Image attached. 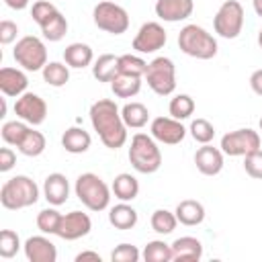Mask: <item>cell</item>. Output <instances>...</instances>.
<instances>
[{"label":"cell","mask_w":262,"mask_h":262,"mask_svg":"<svg viewBox=\"0 0 262 262\" xmlns=\"http://www.w3.org/2000/svg\"><path fill=\"white\" fill-rule=\"evenodd\" d=\"M90 123L100 141L108 149H119L127 141V125L121 117V108L111 98H100L90 106Z\"/></svg>","instance_id":"obj_1"},{"label":"cell","mask_w":262,"mask_h":262,"mask_svg":"<svg viewBox=\"0 0 262 262\" xmlns=\"http://www.w3.org/2000/svg\"><path fill=\"white\" fill-rule=\"evenodd\" d=\"M39 201V186L33 178L25 174H16L8 178L0 188V203L8 211H18L33 207Z\"/></svg>","instance_id":"obj_2"},{"label":"cell","mask_w":262,"mask_h":262,"mask_svg":"<svg viewBox=\"0 0 262 262\" xmlns=\"http://www.w3.org/2000/svg\"><path fill=\"white\" fill-rule=\"evenodd\" d=\"M74 192L78 196V201L88 209V211H104L108 209V203H111V188L108 184L94 172H84L76 178V184H74Z\"/></svg>","instance_id":"obj_3"},{"label":"cell","mask_w":262,"mask_h":262,"mask_svg":"<svg viewBox=\"0 0 262 262\" xmlns=\"http://www.w3.org/2000/svg\"><path fill=\"white\" fill-rule=\"evenodd\" d=\"M178 47L194 59H211L217 55V39L199 25H184L178 33Z\"/></svg>","instance_id":"obj_4"},{"label":"cell","mask_w":262,"mask_h":262,"mask_svg":"<svg viewBox=\"0 0 262 262\" xmlns=\"http://www.w3.org/2000/svg\"><path fill=\"white\" fill-rule=\"evenodd\" d=\"M129 162L139 174H154L162 166V151L156 139L147 133H135L129 145Z\"/></svg>","instance_id":"obj_5"},{"label":"cell","mask_w":262,"mask_h":262,"mask_svg":"<svg viewBox=\"0 0 262 262\" xmlns=\"http://www.w3.org/2000/svg\"><path fill=\"white\" fill-rule=\"evenodd\" d=\"M31 16L33 20L39 25L43 37L47 41H61L68 33V20L66 16L57 10L55 4L47 2V0H37L33 2V8H31Z\"/></svg>","instance_id":"obj_6"},{"label":"cell","mask_w":262,"mask_h":262,"mask_svg":"<svg viewBox=\"0 0 262 262\" xmlns=\"http://www.w3.org/2000/svg\"><path fill=\"white\" fill-rule=\"evenodd\" d=\"M14 61L27 72H41L47 66V47L35 35H25L12 49Z\"/></svg>","instance_id":"obj_7"},{"label":"cell","mask_w":262,"mask_h":262,"mask_svg":"<svg viewBox=\"0 0 262 262\" xmlns=\"http://www.w3.org/2000/svg\"><path fill=\"white\" fill-rule=\"evenodd\" d=\"M143 78L158 96H170L176 90V66L170 57H154L147 63V72Z\"/></svg>","instance_id":"obj_8"},{"label":"cell","mask_w":262,"mask_h":262,"mask_svg":"<svg viewBox=\"0 0 262 262\" xmlns=\"http://www.w3.org/2000/svg\"><path fill=\"white\" fill-rule=\"evenodd\" d=\"M92 20L100 31L111 33V35H123L129 29L127 10L119 4H115V2H108V0H102L94 6Z\"/></svg>","instance_id":"obj_9"},{"label":"cell","mask_w":262,"mask_h":262,"mask_svg":"<svg viewBox=\"0 0 262 262\" xmlns=\"http://www.w3.org/2000/svg\"><path fill=\"white\" fill-rule=\"evenodd\" d=\"M244 27V6L237 0H225L213 16V29L223 39H235Z\"/></svg>","instance_id":"obj_10"},{"label":"cell","mask_w":262,"mask_h":262,"mask_svg":"<svg viewBox=\"0 0 262 262\" xmlns=\"http://www.w3.org/2000/svg\"><path fill=\"white\" fill-rule=\"evenodd\" d=\"M219 147L229 158H244V156L260 149V133L250 127L229 131L221 137Z\"/></svg>","instance_id":"obj_11"},{"label":"cell","mask_w":262,"mask_h":262,"mask_svg":"<svg viewBox=\"0 0 262 262\" xmlns=\"http://www.w3.org/2000/svg\"><path fill=\"white\" fill-rule=\"evenodd\" d=\"M14 113L20 121L37 127L47 119V102L35 92H25L14 100Z\"/></svg>","instance_id":"obj_12"},{"label":"cell","mask_w":262,"mask_h":262,"mask_svg":"<svg viewBox=\"0 0 262 262\" xmlns=\"http://www.w3.org/2000/svg\"><path fill=\"white\" fill-rule=\"evenodd\" d=\"M166 41H168V35L164 27L156 20H149V23H143L137 35L133 37V49L137 53H156L166 45Z\"/></svg>","instance_id":"obj_13"},{"label":"cell","mask_w":262,"mask_h":262,"mask_svg":"<svg viewBox=\"0 0 262 262\" xmlns=\"http://www.w3.org/2000/svg\"><path fill=\"white\" fill-rule=\"evenodd\" d=\"M92 229V219L88 213L84 211H70L66 215H61L59 227L55 231L57 237L66 239V242H76L80 237H86Z\"/></svg>","instance_id":"obj_14"},{"label":"cell","mask_w":262,"mask_h":262,"mask_svg":"<svg viewBox=\"0 0 262 262\" xmlns=\"http://www.w3.org/2000/svg\"><path fill=\"white\" fill-rule=\"evenodd\" d=\"M149 135L164 145H176L186 137V127L174 117H156L149 125Z\"/></svg>","instance_id":"obj_15"},{"label":"cell","mask_w":262,"mask_h":262,"mask_svg":"<svg viewBox=\"0 0 262 262\" xmlns=\"http://www.w3.org/2000/svg\"><path fill=\"white\" fill-rule=\"evenodd\" d=\"M154 10H156V16L164 23H180L192 14L194 2L192 0H158Z\"/></svg>","instance_id":"obj_16"},{"label":"cell","mask_w":262,"mask_h":262,"mask_svg":"<svg viewBox=\"0 0 262 262\" xmlns=\"http://www.w3.org/2000/svg\"><path fill=\"white\" fill-rule=\"evenodd\" d=\"M23 250L29 262H55L57 260V248L45 235H31L23 244Z\"/></svg>","instance_id":"obj_17"},{"label":"cell","mask_w":262,"mask_h":262,"mask_svg":"<svg viewBox=\"0 0 262 262\" xmlns=\"http://www.w3.org/2000/svg\"><path fill=\"white\" fill-rule=\"evenodd\" d=\"M223 151L221 147H213L211 143H203V147L196 149L194 154V164L196 170L205 176H217L223 170Z\"/></svg>","instance_id":"obj_18"},{"label":"cell","mask_w":262,"mask_h":262,"mask_svg":"<svg viewBox=\"0 0 262 262\" xmlns=\"http://www.w3.org/2000/svg\"><path fill=\"white\" fill-rule=\"evenodd\" d=\"M27 86H29V78L23 70L8 68V66L0 70V90L4 96L18 98L20 94L27 92Z\"/></svg>","instance_id":"obj_19"},{"label":"cell","mask_w":262,"mask_h":262,"mask_svg":"<svg viewBox=\"0 0 262 262\" xmlns=\"http://www.w3.org/2000/svg\"><path fill=\"white\" fill-rule=\"evenodd\" d=\"M43 196L53 207L63 205L68 201V196H70V182H68L66 174H61V172L49 174L45 178V182H43Z\"/></svg>","instance_id":"obj_20"},{"label":"cell","mask_w":262,"mask_h":262,"mask_svg":"<svg viewBox=\"0 0 262 262\" xmlns=\"http://www.w3.org/2000/svg\"><path fill=\"white\" fill-rule=\"evenodd\" d=\"M170 246H172V262H196L203 258V244L192 235L176 237Z\"/></svg>","instance_id":"obj_21"},{"label":"cell","mask_w":262,"mask_h":262,"mask_svg":"<svg viewBox=\"0 0 262 262\" xmlns=\"http://www.w3.org/2000/svg\"><path fill=\"white\" fill-rule=\"evenodd\" d=\"M176 219L178 223L186 225V227H194V225H201L205 221V207L203 203L194 201V199H184L176 205Z\"/></svg>","instance_id":"obj_22"},{"label":"cell","mask_w":262,"mask_h":262,"mask_svg":"<svg viewBox=\"0 0 262 262\" xmlns=\"http://www.w3.org/2000/svg\"><path fill=\"white\" fill-rule=\"evenodd\" d=\"M137 219H139L137 211L129 203H125V201H121L119 205H115V207L108 209V223L115 229H121V231L133 229L137 225Z\"/></svg>","instance_id":"obj_23"},{"label":"cell","mask_w":262,"mask_h":262,"mask_svg":"<svg viewBox=\"0 0 262 262\" xmlns=\"http://www.w3.org/2000/svg\"><path fill=\"white\" fill-rule=\"evenodd\" d=\"M63 61L70 66V68H76V70H82V68H88L92 61H94V53H92V47L88 43H70L66 49H63Z\"/></svg>","instance_id":"obj_24"},{"label":"cell","mask_w":262,"mask_h":262,"mask_svg":"<svg viewBox=\"0 0 262 262\" xmlns=\"http://www.w3.org/2000/svg\"><path fill=\"white\" fill-rule=\"evenodd\" d=\"M111 190H113L115 199L129 203L133 199H137V194H139V180L129 172H121V174L115 176V180L111 184Z\"/></svg>","instance_id":"obj_25"},{"label":"cell","mask_w":262,"mask_h":262,"mask_svg":"<svg viewBox=\"0 0 262 262\" xmlns=\"http://www.w3.org/2000/svg\"><path fill=\"white\" fill-rule=\"evenodd\" d=\"M90 143H92V137L82 127H70L61 135V145L70 154H84L90 149Z\"/></svg>","instance_id":"obj_26"},{"label":"cell","mask_w":262,"mask_h":262,"mask_svg":"<svg viewBox=\"0 0 262 262\" xmlns=\"http://www.w3.org/2000/svg\"><path fill=\"white\" fill-rule=\"evenodd\" d=\"M117 74H119V55L102 53V55H98V59H94L92 76L98 82H113V78Z\"/></svg>","instance_id":"obj_27"},{"label":"cell","mask_w":262,"mask_h":262,"mask_svg":"<svg viewBox=\"0 0 262 262\" xmlns=\"http://www.w3.org/2000/svg\"><path fill=\"white\" fill-rule=\"evenodd\" d=\"M111 90L119 98H133L141 90V78L137 76H127V74H117L111 82Z\"/></svg>","instance_id":"obj_28"},{"label":"cell","mask_w":262,"mask_h":262,"mask_svg":"<svg viewBox=\"0 0 262 262\" xmlns=\"http://www.w3.org/2000/svg\"><path fill=\"white\" fill-rule=\"evenodd\" d=\"M121 117H123L127 129H141L149 121V111L141 102H127L121 108Z\"/></svg>","instance_id":"obj_29"},{"label":"cell","mask_w":262,"mask_h":262,"mask_svg":"<svg viewBox=\"0 0 262 262\" xmlns=\"http://www.w3.org/2000/svg\"><path fill=\"white\" fill-rule=\"evenodd\" d=\"M45 147H47L45 135H43L41 131L33 129V127L27 131V135L23 137V141L16 145V149H18L23 156H27V158H37V156H41V154L45 151Z\"/></svg>","instance_id":"obj_30"},{"label":"cell","mask_w":262,"mask_h":262,"mask_svg":"<svg viewBox=\"0 0 262 262\" xmlns=\"http://www.w3.org/2000/svg\"><path fill=\"white\" fill-rule=\"evenodd\" d=\"M41 74H43V80L49 86L61 88L70 80V66L68 63H61V61H47V66L41 70Z\"/></svg>","instance_id":"obj_31"},{"label":"cell","mask_w":262,"mask_h":262,"mask_svg":"<svg viewBox=\"0 0 262 262\" xmlns=\"http://www.w3.org/2000/svg\"><path fill=\"white\" fill-rule=\"evenodd\" d=\"M149 223H151V229H154L156 233L168 235V233H172V231L176 229L178 219H176V213H172V211H168V209H156V211L151 213Z\"/></svg>","instance_id":"obj_32"},{"label":"cell","mask_w":262,"mask_h":262,"mask_svg":"<svg viewBox=\"0 0 262 262\" xmlns=\"http://www.w3.org/2000/svg\"><path fill=\"white\" fill-rule=\"evenodd\" d=\"M141 258L145 262H170L172 260V246L162 239H151L145 244Z\"/></svg>","instance_id":"obj_33"},{"label":"cell","mask_w":262,"mask_h":262,"mask_svg":"<svg viewBox=\"0 0 262 262\" xmlns=\"http://www.w3.org/2000/svg\"><path fill=\"white\" fill-rule=\"evenodd\" d=\"M31 129V125L29 123H25V121H6L4 125H2V129H0V135H2V139H4V143L6 145H18L20 141H23V137L27 135V131Z\"/></svg>","instance_id":"obj_34"},{"label":"cell","mask_w":262,"mask_h":262,"mask_svg":"<svg viewBox=\"0 0 262 262\" xmlns=\"http://www.w3.org/2000/svg\"><path fill=\"white\" fill-rule=\"evenodd\" d=\"M59 221H61V213L53 205L47 207V209H43V211H39L37 213V219H35L37 229L41 233H49V235H55V231L59 227Z\"/></svg>","instance_id":"obj_35"},{"label":"cell","mask_w":262,"mask_h":262,"mask_svg":"<svg viewBox=\"0 0 262 262\" xmlns=\"http://www.w3.org/2000/svg\"><path fill=\"white\" fill-rule=\"evenodd\" d=\"M145 72H147V61L141 59L139 55H133V53L119 55V74H127V76L143 78Z\"/></svg>","instance_id":"obj_36"},{"label":"cell","mask_w":262,"mask_h":262,"mask_svg":"<svg viewBox=\"0 0 262 262\" xmlns=\"http://www.w3.org/2000/svg\"><path fill=\"white\" fill-rule=\"evenodd\" d=\"M194 108H196V104H194L192 96H188V94H176V96L170 100V104H168L170 117H174V119H178V121L188 119V117L194 113Z\"/></svg>","instance_id":"obj_37"},{"label":"cell","mask_w":262,"mask_h":262,"mask_svg":"<svg viewBox=\"0 0 262 262\" xmlns=\"http://www.w3.org/2000/svg\"><path fill=\"white\" fill-rule=\"evenodd\" d=\"M20 250V237L12 229H2L0 231V256L4 260H10L18 254Z\"/></svg>","instance_id":"obj_38"},{"label":"cell","mask_w":262,"mask_h":262,"mask_svg":"<svg viewBox=\"0 0 262 262\" xmlns=\"http://www.w3.org/2000/svg\"><path fill=\"white\" fill-rule=\"evenodd\" d=\"M188 131H190V135L196 143H211L213 137H215V127L207 119H194L190 123Z\"/></svg>","instance_id":"obj_39"},{"label":"cell","mask_w":262,"mask_h":262,"mask_svg":"<svg viewBox=\"0 0 262 262\" xmlns=\"http://www.w3.org/2000/svg\"><path fill=\"white\" fill-rule=\"evenodd\" d=\"M139 258H141V252L133 244H119L111 252V260L113 262H137Z\"/></svg>","instance_id":"obj_40"},{"label":"cell","mask_w":262,"mask_h":262,"mask_svg":"<svg viewBox=\"0 0 262 262\" xmlns=\"http://www.w3.org/2000/svg\"><path fill=\"white\" fill-rule=\"evenodd\" d=\"M244 170L248 176L262 180V149H256V151L244 156Z\"/></svg>","instance_id":"obj_41"},{"label":"cell","mask_w":262,"mask_h":262,"mask_svg":"<svg viewBox=\"0 0 262 262\" xmlns=\"http://www.w3.org/2000/svg\"><path fill=\"white\" fill-rule=\"evenodd\" d=\"M16 35H18L16 23H12V20H2L0 23V43L2 45H10L16 39Z\"/></svg>","instance_id":"obj_42"},{"label":"cell","mask_w":262,"mask_h":262,"mask_svg":"<svg viewBox=\"0 0 262 262\" xmlns=\"http://www.w3.org/2000/svg\"><path fill=\"white\" fill-rule=\"evenodd\" d=\"M16 164V154L10 147H2L0 149V172H8L12 170Z\"/></svg>","instance_id":"obj_43"},{"label":"cell","mask_w":262,"mask_h":262,"mask_svg":"<svg viewBox=\"0 0 262 262\" xmlns=\"http://www.w3.org/2000/svg\"><path fill=\"white\" fill-rule=\"evenodd\" d=\"M250 88L254 90V94L262 96V68L256 70V72H252V76H250Z\"/></svg>","instance_id":"obj_44"},{"label":"cell","mask_w":262,"mask_h":262,"mask_svg":"<svg viewBox=\"0 0 262 262\" xmlns=\"http://www.w3.org/2000/svg\"><path fill=\"white\" fill-rule=\"evenodd\" d=\"M86 260H92V262H100V254L98 252H92V250H84L76 256V262H86Z\"/></svg>","instance_id":"obj_45"},{"label":"cell","mask_w":262,"mask_h":262,"mask_svg":"<svg viewBox=\"0 0 262 262\" xmlns=\"http://www.w3.org/2000/svg\"><path fill=\"white\" fill-rule=\"evenodd\" d=\"M4 2H6V6L12 8V10H25V8L31 4V0H4Z\"/></svg>","instance_id":"obj_46"},{"label":"cell","mask_w":262,"mask_h":262,"mask_svg":"<svg viewBox=\"0 0 262 262\" xmlns=\"http://www.w3.org/2000/svg\"><path fill=\"white\" fill-rule=\"evenodd\" d=\"M252 6H254V12L262 18V0H252Z\"/></svg>","instance_id":"obj_47"},{"label":"cell","mask_w":262,"mask_h":262,"mask_svg":"<svg viewBox=\"0 0 262 262\" xmlns=\"http://www.w3.org/2000/svg\"><path fill=\"white\" fill-rule=\"evenodd\" d=\"M258 45H260V49H262V29L258 31Z\"/></svg>","instance_id":"obj_48"},{"label":"cell","mask_w":262,"mask_h":262,"mask_svg":"<svg viewBox=\"0 0 262 262\" xmlns=\"http://www.w3.org/2000/svg\"><path fill=\"white\" fill-rule=\"evenodd\" d=\"M260 131H262V119H260Z\"/></svg>","instance_id":"obj_49"}]
</instances>
